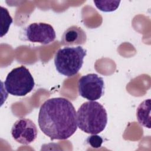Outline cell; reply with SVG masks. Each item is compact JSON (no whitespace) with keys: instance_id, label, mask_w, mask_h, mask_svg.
<instances>
[{"instance_id":"6da1fadb","label":"cell","mask_w":151,"mask_h":151,"mask_svg":"<svg viewBox=\"0 0 151 151\" xmlns=\"http://www.w3.org/2000/svg\"><path fill=\"white\" fill-rule=\"evenodd\" d=\"M38 123L41 130L52 140H65L77 129L76 111L67 99L51 98L41 105Z\"/></svg>"},{"instance_id":"7a4b0ae2","label":"cell","mask_w":151,"mask_h":151,"mask_svg":"<svg viewBox=\"0 0 151 151\" xmlns=\"http://www.w3.org/2000/svg\"><path fill=\"white\" fill-rule=\"evenodd\" d=\"M78 127L89 134H98L106 127L107 114L104 107L99 102L89 101L83 103L77 113Z\"/></svg>"},{"instance_id":"3957f363","label":"cell","mask_w":151,"mask_h":151,"mask_svg":"<svg viewBox=\"0 0 151 151\" xmlns=\"http://www.w3.org/2000/svg\"><path fill=\"white\" fill-rule=\"evenodd\" d=\"M86 54L87 50L81 46L59 49L54 57L57 71L67 77L76 75L81 68Z\"/></svg>"},{"instance_id":"277c9868","label":"cell","mask_w":151,"mask_h":151,"mask_svg":"<svg viewBox=\"0 0 151 151\" xmlns=\"http://www.w3.org/2000/svg\"><path fill=\"white\" fill-rule=\"evenodd\" d=\"M4 86L9 94L15 96H24L33 90L35 83L29 70L21 65L12 69L8 74Z\"/></svg>"},{"instance_id":"5b68a950","label":"cell","mask_w":151,"mask_h":151,"mask_svg":"<svg viewBox=\"0 0 151 151\" xmlns=\"http://www.w3.org/2000/svg\"><path fill=\"white\" fill-rule=\"evenodd\" d=\"M56 38L54 28L45 22H34L25 27L21 33V39L32 42L47 45L53 42Z\"/></svg>"},{"instance_id":"8992f818","label":"cell","mask_w":151,"mask_h":151,"mask_svg":"<svg viewBox=\"0 0 151 151\" xmlns=\"http://www.w3.org/2000/svg\"><path fill=\"white\" fill-rule=\"evenodd\" d=\"M77 87L79 95L89 101L98 100L104 94V80L96 74H88L81 77Z\"/></svg>"},{"instance_id":"52a82bcc","label":"cell","mask_w":151,"mask_h":151,"mask_svg":"<svg viewBox=\"0 0 151 151\" xmlns=\"http://www.w3.org/2000/svg\"><path fill=\"white\" fill-rule=\"evenodd\" d=\"M38 130L35 124L30 119L21 118L17 120L11 128L12 137L17 142L28 145L37 138Z\"/></svg>"},{"instance_id":"ba28073f","label":"cell","mask_w":151,"mask_h":151,"mask_svg":"<svg viewBox=\"0 0 151 151\" xmlns=\"http://www.w3.org/2000/svg\"><path fill=\"white\" fill-rule=\"evenodd\" d=\"M87 41V35L85 31L80 27L72 25L68 27L63 33L61 43L63 45H81Z\"/></svg>"},{"instance_id":"9c48e42d","label":"cell","mask_w":151,"mask_h":151,"mask_svg":"<svg viewBox=\"0 0 151 151\" xmlns=\"http://www.w3.org/2000/svg\"><path fill=\"white\" fill-rule=\"evenodd\" d=\"M136 117L139 124L148 129L150 128V99L142 102L136 110Z\"/></svg>"},{"instance_id":"30bf717a","label":"cell","mask_w":151,"mask_h":151,"mask_svg":"<svg viewBox=\"0 0 151 151\" xmlns=\"http://www.w3.org/2000/svg\"><path fill=\"white\" fill-rule=\"evenodd\" d=\"M1 37H2L8 31L9 27L12 22V18L10 16L8 9L3 6H1Z\"/></svg>"},{"instance_id":"8fae6325","label":"cell","mask_w":151,"mask_h":151,"mask_svg":"<svg viewBox=\"0 0 151 151\" xmlns=\"http://www.w3.org/2000/svg\"><path fill=\"white\" fill-rule=\"evenodd\" d=\"M96 6L103 12H112L117 9L120 3V1H94Z\"/></svg>"},{"instance_id":"7c38bea8","label":"cell","mask_w":151,"mask_h":151,"mask_svg":"<svg viewBox=\"0 0 151 151\" xmlns=\"http://www.w3.org/2000/svg\"><path fill=\"white\" fill-rule=\"evenodd\" d=\"M86 142L93 148H99L101 146L103 139L101 136L97 135V134H93L87 137Z\"/></svg>"}]
</instances>
